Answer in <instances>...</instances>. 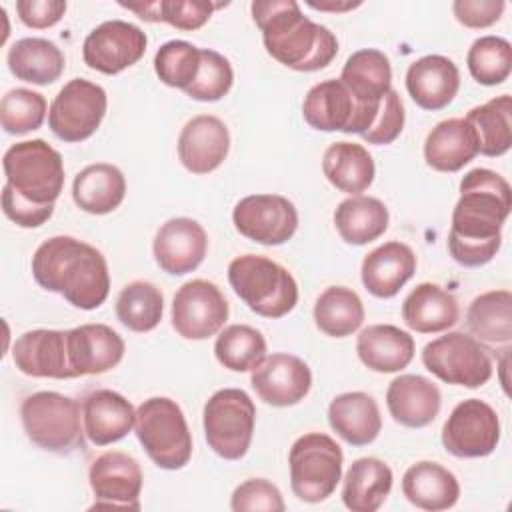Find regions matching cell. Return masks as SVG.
Returning <instances> with one entry per match:
<instances>
[{
    "label": "cell",
    "mask_w": 512,
    "mask_h": 512,
    "mask_svg": "<svg viewBox=\"0 0 512 512\" xmlns=\"http://www.w3.org/2000/svg\"><path fill=\"white\" fill-rule=\"evenodd\" d=\"M314 322L332 338H346L364 322V304L348 286H328L314 304Z\"/></svg>",
    "instance_id": "obj_40"
},
{
    "label": "cell",
    "mask_w": 512,
    "mask_h": 512,
    "mask_svg": "<svg viewBox=\"0 0 512 512\" xmlns=\"http://www.w3.org/2000/svg\"><path fill=\"white\" fill-rule=\"evenodd\" d=\"M200 70V48L186 40H168L154 54L156 76L172 88L186 90Z\"/></svg>",
    "instance_id": "obj_45"
},
{
    "label": "cell",
    "mask_w": 512,
    "mask_h": 512,
    "mask_svg": "<svg viewBox=\"0 0 512 512\" xmlns=\"http://www.w3.org/2000/svg\"><path fill=\"white\" fill-rule=\"evenodd\" d=\"M390 466L376 458L364 456L350 464L344 476L342 502L352 512H376L392 490Z\"/></svg>",
    "instance_id": "obj_33"
},
{
    "label": "cell",
    "mask_w": 512,
    "mask_h": 512,
    "mask_svg": "<svg viewBox=\"0 0 512 512\" xmlns=\"http://www.w3.org/2000/svg\"><path fill=\"white\" fill-rule=\"evenodd\" d=\"M510 208L512 190L504 176L490 168L466 172L448 232L452 260L466 268L488 264L502 246V226Z\"/></svg>",
    "instance_id": "obj_1"
},
{
    "label": "cell",
    "mask_w": 512,
    "mask_h": 512,
    "mask_svg": "<svg viewBox=\"0 0 512 512\" xmlns=\"http://www.w3.org/2000/svg\"><path fill=\"white\" fill-rule=\"evenodd\" d=\"M306 4H308L310 8L322 10V12H348V10H354V8L362 6V2H332V0H324V2L308 0Z\"/></svg>",
    "instance_id": "obj_53"
},
{
    "label": "cell",
    "mask_w": 512,
    "mask_h": 512,
    "mask_svg": "<svg viewBox=\"0 0 512 512\" xmlns=\"http://www.w3.org/2000/svg\"><path fill=\"white\" fill-rule=\"evenodd\" d=\"M422 364L446 384L480 388L492 378L488 350L470 334L448 332L422 348Z\"/></svg>",
    "instance_id": "obj_10"
},
{
    "label": "cell",
    "mask_w": 512,
    "mask_h": 512,
    "mask_svg": "<svg viewBox=\"0 0 512 512\" xmlns=\"http://www.w3.org/2000/svg\"><path fill=\"white\" fill-rule=\"evenodd\" d=\"M106 90L86 78H72L54 96L48 110V128L62 142L90 138L104 120Z\"/></svg>",
    "instance_id": "obj_12"
},
{
    "label": "cell",
    "mask_w": 512,
    "mask_h": 512,
    "mask_svg": "<svg viewBox=\"0 0 512 512\" xmlns=\"http://www.w3.org/2000/svg\"><path fill=\"white\" fill-rule=\"evenodd\" d=\"M208 252V234L200 222L178 216L166 220L152 242L156 264L172 276H184L196 270Z\"/></svg>",
    "instance_id": "obj_19"
},
{
    "label": "cell",
    "mask_w": 512,
    "mask_h": 512,
    "mask_svg": "<svg viewBox=\"0 0 512 512\" xmlns=\"http://www.w3.org/2000/svg\"><path fill=\"white\" fill-rule=\"evenodd\" d=\"M252 20L262 32L266 52L296 72L326 68L338 54V40L330 28L312 22L294 0H256Z\"/></svg>",
    "instance_id": "obj_3"
},
{
    "label": "cell",
    "mask_w": 512,
    "mask_h": 512,
    "mask_svg": "<svg viewBox=\"0 0 512 512\" xmlns=\"http://www.w3.org/2000/svg\"><path fill=\"white\" fill-rule=\"evenodd\" d=\"M476 154V136L464 118L438 122L424 140V160L438 172H458L472 162Z\"/></svg>",
    "instance_id": "obj_31"
},
{
    "label": "cell",
    "mask_w": 512,
    "mask_h": 512,
    "mask_svg": "<svg viewBox=\"0 0 512 512\" xmlns=\"http://www.w3.org/2000/svg\"><path fill=\"white\" fill-rule=\"evenodd\" d=\"M458 300L438 284L422 282L402 302L404 324L420 334H436L458 322Z\"/></svg>",
    "instance_id": "obj_30"
},
{
    "label": "cell",
    "mask_w": 512,
    "mask_h": 512,
    "mask_svg": "<svg viewBox=\"0 0 512 512\" xmlns=\"http://www.w3.org/2000/svg\"><path fill=\"white\" fill-rule=\"evenodd\" d=\"M234 84V70L226 56L212 48H200V70L186 96L198 102H216L224 98Z\"/></svg>",
    "instance_id": "obj_47"
},
{
    "label": "cell",
    "mask_w": 512,
    "mask_h": 512,
    "mask_svg": "<svg viewBox=\"0 0 512 512\" xmlns=\"http://www.w3.org/2000/svg\"><path fill=\"white\" fill-rule=\"evenodd\" d=\"M342 448L324 432H308L288 452L290 488L302 502L318 504L332 496L342 480Z\"/></svg>",
    "instance_id": "obj_8"
},
{
    "label": "cell",
    "mask_w": 512,
    "mask_h": 512,
    "mask_svg": "<svg viewBox=\"0 0 512 512\" xmlns=\"http://www.w3.org/2000/svg\"><path fill=\"white\" fill-rule=\"evenodd\" d=\"M146 44L148 38L136 24L106 20L84 38L82 58L88 68L114 76L134 66L144 56Z\"/></svg>",
    "instance_id": "obj_16"
},
{
    "label": "cell",
    "mask_w": 512,
    "mask_h": 512,
    "mask_svg": "<svg viewBox=\"0 0 512 512\" xmlns=\"http://www.w3.org/2000/svg\"><path fill=\"white\" fill-rule=\"evenodd\" d=\"M12 360L22 374L32 378H74L68 358L66 330L36 328L24 332L12 346Z\"/></svg>",
    "instance_id": "obj_21"
},
{
    "label": "cell",
    "mask_w": 512,
    "mask_h": 512,
    "mask_svg": "<svg viewBox=\"0 0 512 512\" xmlns=\"http://www.w3.org/2000/svg\"><path fill=\"white\" fill-rule=\"evenodd\" d=\"M230 508L234 512H246V510L282 512L286 504L276 484H272L266 478H250L234 488L230 498Z\"/></svg>",
    "instance_id": "obj_48"
},
{
    "label": "cell",
    "mask_w": 512,
    "mask_h": 512,
    "mask_svg": "<svg viewBox=\"0 0 512 512\" xmlns=\"http://www.w3.org/2000/svg\"><path fill=\"white\" fill-rule=\"evenodd\" d=\"M466 324L480 344L510 348L512 342V294L488 290L476 296L466 312Z\"/></svg>",
    "instance_id": "obj_38"
},
{
    "label": "cell",
    "mask_w": 512,
    "mask_h": 512,
    "mask_svg": "<svg viewBox=\"0 0 512 512\" xmlns=\"http://www.w3.org/2000/svg\"><path fill=\"white\" fill-rule=\"evenodd\" d=\"M380 102H360L340 80L330 78L314 84L306 92L302 102V116L314 130L364 136L378 114Z\"/></svg>",
    "instance_id": "obj_11"
},
{
    "label": "cell",
    "mask_w": 512,
    "mask_h": 512,
    "mask_svg": "<svg viewBox=\"0 0 512 512\" xmlns=\"http://www.w3.org/2000/svg\"><path fill=\"white\" fill-rule=\"evenodd\" d=\"M32 276L40 288L64 296L80 310H96L110 292L104 254L74 236L44 240L32 256Z\"/></svg>",
    "instance_id": "obj_2"
},
{
    "label": "cell",
    "mask_w": 512,
    "mask_h": 512,
    "mask_svg": "<svg viewBox=\"0 0 512 512\" xmlns=\"http://www.w3.org/2000/svg\"><path fill=\"white\" fill-rule=\"evenodd\" d=\"M134 432L148 458L162 470H180L192 458V434L182 408L166 396H152L136 408Z\"/></svg>",
    "instance_id": "obj_6"
},
{
    "label": "cell",
    "mask_w": 512,
    "mask_h": 512,
    "mask_svg": "<svg viewBox=\"0 0 512 512\" xmlns=\"http://www.w3.org/2000/svg\"><path fill=\"white\" fill-rule=\"evenodd\" d=\"M464 120L476 136L478 152L496 158L512 146V98L508 94L494 96L488 102L468 110Z\"/></svg>",
    "instance_id": "obj_39"
},
{
    "label": "cell",
    "mask_w": 512,
    "mask_h": 512,
    "mask_svg": "<svg viewBox=\"0 0 512 512\" xmlns=\"http://www.w3.org/2000/svg\"><path fill=\"white\" fill-rule=\"evenodd\" d=\"M338 80L356 100L378 104L392 90V66L384 52L362 48L346 58Z\"/></svg>",
    "instance_id": "obj_35"
},
{
    "label": "cell",
    "mask_w": 512,
    "mask_h": 512,
    "mask_svg": "<svg viewBox=\"0 0 512 512\" xmlns=\"http://www.w3.org/2000/svg\"><path fill=\"white\" fill-rule=\"evenodd\" d=\"M142 480V468L134 456L120 450L102 452L88 470V482L94 492L92 508L140 510Z\"/></svg>",
    "instance_id": "obj_17"
},
{
    "label": "cell",
    "mask_w": 512,
    "mask_h": 512,
    "mask_svg": "<svg viewBox=\"0 0 512 512\" xmlns=\"http://www.w3.org/2000/svg\"><path fill=\"white\" fill-rule=\"evenodd\" d=\"M66 346L74 378L98 376L116 368L126 350L122 336L106 324H80L66 330Z\"/></svg>",
    "instance_id": "obj_20"
},
{
    "label": "cell",
    "mask_w": 512,
    "mask_h": 512,
    "mask_svg": "<svg viewBox=\"0 0 512 512\" xmlns=\"http://www.w3.org/2000/svg\"><path fill=\"white\" fill-rule=\"evenodd\" d=\"M214 356L232 372H252L266 356V340L248 324H230L216 336Z\"/></svg>",
    "instance_id": "obj_42"
},
{
    "label": "cell",
    "mask_w": 512,
    "mask_h": 512,
    "mask_svg": "<svg viewBox=\"0 0 512 512\" xmlns=\"http://www.w3.org/2000/svg\"><path fill=\"white\" fill-rule=\"evenodd\" d=\"M202 422L208 446L224 460H240L252 442L256 408L244 390L222 388L206 400Z\"/></svg>",
    "instance_id": "obj_9"
},
{
    "label": "cell",
    "mask_w": 512,
    "mask_h": 512,
    "mask_svg": "<svg viewBox=\"0 0 512 512\" xmlns=\"http://www.w3.org/2000/svg\"><path fill=\"white\" fill-rule=\"evenodd\" d=\"M232 222L248 240L264 246H280L296 234L298 212L286 196L250 194L236 202Z\"/></svg>",
    "instance_id": "obj_15"
},
{
    "label": "cell",
    "mask_w": 512,
    "mask_h": 512,
    "mask_svg": "<svg viewBox=\"0 0 512 512\" xmlns=\"http://www.w3.org/2000/svg\"><path fill=\"white\" fill-rule=\"evenodd\" d=\"M46 98L28 88H12L0 102V124L8 134H26L38 130L48 112Z\"/></svg>",
    "instance_id": "obj_46"
},
{
    "label": "cell",
    "mask_w": 512,
    "mask_h": 512,
    "mask_svg": "<svg viewBox=\"0 0 512 512\" xmlns=\"http://www.w3.org/2000/svg\"><path fill=\"white\" fill-rule=\"evenodd\" d=\"M230 132L228 126L212 114L190 118L178 136V158L192 174L214 172L228 156Z\"/></svg>",
    "instance_id": "obj_22"
},
{
    "label": "cell",
    "mask_w": 512,
    "mask_h": 512,
    "mask_svg": "<svg viewBox=\"0 0 512 512\" xmlns=\"http://www.w3.org/2000/svg\"><path fill=\"white\" fill-rule=\"evenodd\" d=\"M136 410L128 398L110 388H98L82 400V424L86 438L96 446L122 440L134 428Z\"/></svg>",
    "instance_id": "obj_24"
},
{
    "label": "cell",
    "mask_w": 512,
    "mask_h": 512,
    "mask_svg": "<svg viewBox=\"0 0 512 512\" xmlns=\"http://www.w3.org/2000/svg\"><path fill=\"white\" fill-rule=\"evenodd\" d=\"M416 254L404 242L392 240L370 250L360 268L364 288L376 298H392L416 272Z\"/></svg>",
    "instance_id": "obj_26"
},
{
    "label": "cell",
    "mask_w": 512,
    "mask_h": 512,
    "mask_svg": "<svg viewBox=\"0 0 512 512\" xmlns=\"http://www.w3.org/2000/svg\"><path fill=\"white\" fill-rule=\"evenodd\" d=\"M388 222L390 212L386 204L374 196H348L334 210V226L340 238L352 246L378 240L388 230Z\"/></svg>",
    "instance_id": "obj_36"
},
{
    "label": "cell",
    "mask_w": 512,
    "mask_h": 512,
    "mask_svg": "<svg viewBox=\"0 0 512 512\" xmlns=\"http://www.w3.org/2000/svg\"><path fill=\"white\" fill-rule=\"evenodd\" d=\"M472 78L482 86H498L512 72V46L502 36H480L466 54Z\"/></svg>",
    "instance_id": "obj_44"
},
{
    "label": "cell",
    "mask_w": 512,
    "mask_h": 512,
    "mask_svg": "<svg viewBox=\"0 0 512 512\" xmlns=\"http://www.w3.org/2000/svg\"><path fill=\"white\" fill-rule=\"evenodd\" d=\"M228 282L236 296L264 318H282L298 302V284L288 268L260 254L236 256L228 264Z\"/></svg>",
    "instance_id": "obj_4"
},
{
    "label": "cell",
    "mask_w": 512,
    "mask_h": 512,
    "mask_svg": "<svg viewBox=\"0 0 512 512\" xmlns=\"http://www.w3.org/2000/svg\"><path fill=\"white\" fill-rule=\"evenodd\" d=\"M328 424L350 446H368L382 430V416L370 394L344 392L330 402Z\"/></svg>",
    "instance_id": "obj_28"
},
{
    "label": "cell",
    "mask_w": 512,
    "mask_h": 512,
    "mask_svg": "<svg viewBox=\"0 0 512 512\" xmlns=\"http://www.w3.org/2000/svg\"><path fill=\"white\" fill-rule=\"evenodd\" d=\"M10 72L24 82L48 86L56 82L66 66L64 52L48 38L28 36L16 40L6 54Z\"/></svg>",
    "instance_id": "obj_34"
},
{
    "label": "cell",
    "mask_w": 512,
    "mask_h": 512,
    "mask_svg": "<svg viewBox=\"0 0 512 512\" xmlns=\"http://www.w3.org/2000/svg\"><path fill=\"white\" fill-rule=\"evenodd\" d=\"M2 212L20 228H38L50 220L54 206H38L20 198L8 184L2 186Z\"/></svg>",
    "instance_id": "obj_50"
},
{
    "label": "cell",
    "mask_w": 512,
    "mask_h": 512,
    "mask_svg": "<svg viewBox=\"0 0 512 512\" xmlns=\"http://www.w3.org/2000/svg\"><path fill=\"white\" fill-rule=\"evenodd\" d=\"M120 6L138 14L144 22H166L178 30H198L210 20L212 12L224 4L206 0H160L140 4L120 2Z\"/></svg>",
    "instance_id": "obj_43"
},
{
    "label": "cell",
    "mask_w": 512,
    "mask_h": 512,
    "mask_svg": "<svg viewBox=\"0 0 512 512\" xmlns=\"http://www.w3.org/2000/svg\"><path fill=\"white\" fill-rule=\"evenodd\" d=\"M2 168L6 184L38 206H54L64 188L62 156L42 138L12 144L4 152Z\"/></svg>",
    "instance_id": "obj_7"
},
{
    "label": "cell",
    "mask_w": 512,
    "mask_h": 512,
    "mask_svg": "<svg viewBox=\"0 0 512 512\" xmlns=\"http://www.w3.org/2000/svg\"><path fill=\"white\" fill-rule=\"evenodd\" d=\"M506 8L502 0H456L452 2V12L456 20L466 28H488L496 24Z\"/></svg>",
    "instance_id": "obj_51"
},
{
    "label": "cell",
    "mask_w": 512,
    "mask_h": 512,
    "mask_svg": "<svg viewBox=\"0 0 512 512\" xmlns=\"http://www.w3.org/2000/svg\"><path fill=\"white\" fill-rule=\"evenodd\" d=\"M402 494L422 510L440 512L452 508L460 498V484L454 472L430 460L412 464L402 476Z\"/></svg>",
    "instance_id": "obj_29"
},
{
    "label": "cell",
    "mask_w": 512,
    "mask_h": 512,
    "mask_svg": "<svg viewBox=\"0 0 512 512\" xmlns=\"http://www.w3.org/2000/svg\"><path fill=\"white\" fill-rule=\"evenodd\" d=\"M164 312L162 292L146 280H134L126 284L116 298V318L132 332L154 330Z\"/></svg>",
    "instance_id": "obj_41"
},
{
    "label": "cell",
    "mask_w": 512,
    "mask_h": 512,
    "mask_svg": "<svg viewBox=\"0 0 512 512\" xmlns=\"http://www.w3.org/2000/svg\"><path fill=\"white\" fill-rule=\"evenodd\" d=\"M386 406L394 422L406 428H424L436 420L442 396L432 380L420 374H400L388 384Z\"/></svg>",
    "instance_id": "obj_25"
},
{
    "label": "cell",
    "mask_w": 512,
    "mask_h": 512,
    "mask_svg": "<svg viewBox=\"0 0 512 512\" xmlns=\"http://www.w3.org/2000/svg\"><path fill=\"white\" fill-rule=\"evenodd\" d=\"M250 384L264 404L286 408L308 396L312 388V372L302 358L276 352L264 356V360L252 370Z\"/></svg>",
    "instance_id": "obj_18"
},
{
    "label": "cell",
    "mask_w": 512,
    "mask_h": 512,
    "mask_svg": "<svg viewBox=\"0 0 512 512\" xmlns=\"http://www.w3.org/2000/svg\"><path fill=\"white\" fill-rule=\"evenodd\" d=\"M80 416L82 410L74 398L52 390L28 394L20 404V420L28 440L58 456L84 450L86 432Z\"/></svg>",
    "instance_id": "obj_5"
},
{
    "label": "cell",
    "mask_w": 512,
    "mask_h": 512,
    "mask_svg": "<svg viewBox=\"0 0 512 512\" xmlns=\"http://www.w3.org/2000/svg\"><path fill=\"white\" fill-rule=\"evenodd\" d=\"M404 120H406V114H404V104L400 100V94L392 88L380 102V108H378V114L372 122V126L368 128V132L362 136L368 144H376V146H382V144H392L402 128H404Z\"/></svg>",
    "instance_id": "obj_49"
},
{
    "label": "cell",
    "mask_w": 512,
    "mask_h": 512,
    "mask_svg": "<svg viewBox=\"0 0 512 512\" xmlns=\"http://www.w3.org/2000/svg\"><path fill=\"white\" fill-rule=\"evenodd\" d=\"M228 314L222 290L204 278L188 280L172 298V328L186 340H206L218 334Z\"/></svg>",
    "instance_id": "obj_14"
},
{
    "label": "cell",
    "mask_w": 512,
    "mask_h": 512,
    "mask_svg": "<svg viewBox=\"0 0 512 512\" xmlns=\"http://www.w3.org/2000/svg\"><path fill=\"white\" fill-rule=\"evenodd\" d=\"M16 12L24 26L34 30H44L60 22V18L66 12V2L64 0H18Z\"/></svg>",
    "instance_id": "obj_52"
},
{
    "label": "cell",
    "mask_w": 512,
    "mask_h": 512,
    "mask_svg": "<svg viewBox=\"0 0 512 512\" xmlns=\"http://www.w3.org/2000/svg\"><path fill=\"white\" fill-rule=\"evenodd\" d=\"M440 438L446 452L456 458H484L500 442V418L488 402L466 398L446 418Z\"/></svg>",
    "instance_id": "obj_13"
},
{
    "label": "cell",
    "mask_w": 512,
    "mask_h": 512,
    "mask_svg": "<svg viewBox=\"0 0 512 512\" xmlns=\"http://www.w3.org/2000/svg\"><path fill=\"white\" fill-rule=\"evenodd\" d=\"M322 172L326 180L340 192L360 194L374 182V160L370 152L356 142H332L322 156Z\"/></svg>",
    "instance_id": "obj_37"
},
{
    "label": "cell",
    "mask_w": 512,
    "mask_h": 512,
    "mask_svg": "<svg viewBox=\"0 0 512 512\" xmlns=\"http://www.w3.org/2000/svg\"><path fill=\"white\" fill-rule=\"evenodd\" d=\"M356 354L372 372H400L414 358V338L394 324H372L358 334Z\"/></svg>",
    "instance_id": "obj_27"
},
{
    "label": "cell",
    "mask_w": 512,
    "mask_h": 512,
    "mask_svg": "<svg viewBox=\"0 0 512 512\" xmlns=\"http://www.w3.org/2000/svg\"><path fill=\"white\" fill-rule=\"evenodd\" d=\"M458 66L442 54H426L414 60L406 70V90L416 106L424 110H442L458 94Z\"/></svg>",
    "instance_id": "obj_23"
},
{
    "label": "cell",
    "mask_w": 512,
    "mask_h": 512,
    "mask_svg": "<svg viewBox=\"0 0 512 512\" xmlns=\"http://www.w3.org/2000/svg\"><path fill=\"white\" fill-rule=\"evenodd\" d=\"M126 196V178L122 170L108 162H96L82 168L72 182L76 206L88 214H110Z\"/></svg>",
    "instance_id": "obj_32"
}]
</instances>
